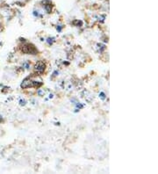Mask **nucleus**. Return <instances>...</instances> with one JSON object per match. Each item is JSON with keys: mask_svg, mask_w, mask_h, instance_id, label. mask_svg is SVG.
<instances>
[{"mask_svg": "<svg viewBox=\"0 0 158 174\" xmlns=\"http://www.w3.org/2000/svg\"><path fill=\"white\" fill-rule=\"evenodd\" d=\"M45 69H46V64H44L43 62H38L36 63V64L34 65V70L35 72H37L38 74H42L44 71H45Z\"/></svg>", "mask_w": 158, "mask_h": 174, "instance_id": "7ed1b4c3", "label": "nucleus"}, {"mask_svg": "<svg viewBox=\"0 0 158 174\" xmlns=\"http://www.w3.org/2000/svg\"><path fill=\"white\" fill-rule=\"evenodd\" d=\"M73 24L76 27H81L83 25V22L81 20H75V21H73Z\"/></svg>", "mask_w": 158, "mask_h": 174, "instance_id": "39448f33", "label": "nucleus"}, {"mask_svg": "<svg viewBox=\"0 0 158 174\" xmlns=\"http://www.w3.org/2000/svg\"><path fill=\"white\" fill-rule=\"evenodd\" d=\"M57 74H59L58 71H55V72L53 73V77H56V76H57Z\"/></svg>", "mask_w": 158, "mask_h": 174, "instance_id": "9d476101", "label": "nucleus"}, {"mask_svg": "<svg viewBox=\"0 0 158 174\" xmlns=\"http://www.w3.org/2000/svg\"><path fill=\"white\" fill-rule=\"evenodd\" d=\"M3 122V118H2V116L0 115V122Z\"/></svg>", "mask_w": 158, "mask_h": 174, "instance_id": "ddd939ff", "label": "nucleus"}, {"mask_svg": "<svg viewBox=\"0 0 158 174\" xmlns=\"http://www.w3.org/2000/svg\"><path fill=\"white\" fill-rule=\"evenodd\" d=\"M43 85V82L40 77L37 78V77L35 76H30L28 77L25 78L20 86L23 89H26V88H31V87H35V88H39Z\"/></svg>", "mask_w": 158, "mask_h": 174, "instance_id": "f257e3e1", "label": "nucleus"}, {"mask_svg": "<svg viewBox=\"0 0 158 174\" xmlns=\"http://www.w3.org/2000/svg\"><path fill=\"white\" fill-rule=\"evenodd\" d=\"M23 65H24V66H26V69H29V65H28V64H24Z\"/></svg>", "mask_w": 158, "mask_h": 174, "instance_id": "9b49d317", "label": "nucleus"}, {"mask_svg": "<svg viewBox=\"0 0 158 174\" xmlns=\"http://www.w3.org/2000/svg\"><path fill=\"white\" fill-rule=\"evenodd\" d=\"M57 30H58V32H61V30H62V27H57Z\"/></svg>", "mask_w": 158, "mask_h": 174, "instance_id": "f8f14e48", "label": "nucleus"}, {"mask_svg": "<svg viewBox=\"0 0 158 174\" xmlns=\"http://www.w3.org/2000/svg\"><path fill=\"white\" fill-rule=\"evenodd\" d=\"M99 97L101 98V99H105V94L104 93H100V94H99Z\"/></svg>", "mask_w": 158, "mask_h": 174, "instance_id": "1a4fd4ad", "label": "nucleus"}, {"mask_svg": "<svg viewBox=\"0 0 158 174\" xmlns=\"http://www.w3.org/2000/svg\"><path fill=\"white\" fill-rule=\"evenodd\" d=\"M21 51L25 54L28 55H37L38 50L35 48V47L31 43H26L21 46Z\"/></svg>", "mask_w": 158, "mask_h": 174, "instance_id": "f03ea898", "label": "nucleus"}, {"mask_svg": "<svg viewBox=\"0 0 158 174\" xmlns=\"http://www.w3.org/2000/svg\"><path fill=\"white\" fill-rule=\"evenodd\" d=\"M47 41L49 45H51V44H53V42L55 41V38H48L47 40Z\"/></svg>", "mask_w": 158, "mask_h": 174, "instance_id": "423d86ee", "label": "nucleus"}, {"mask_svg": "<svg viewBox=\"0 0 158 174\" xmlns=\"http://www.w3.org/2000/svg\"><path fill=\"white\" fill-rule=\"evenodd\" d=\"M38 95L39 96H44V94H45V92L44 91H42V90H38Z\"/></svg>", "mask_w": 158, "mask_h": 174, "instance_id": "0eeeda50", "label": "nucleus"}, {"mask_svg": "<svg viewBox=\"0 0 158 174\" xmlns=\"http://www.w3.org/2000/svg\"><path fill=\"white\" fill-rule=\"evenodd\" d=\"M19 104H20V106H25V105L26 104V101L25 99H20Z\"/></svg>", "mask_w": 158, "mask_h": 174, "instance_id": "6e6552de", "label": "nucleus"}, {"mask_svg": "<svg viewBox=\"0 0 158 174\" xmlns=\"http://www.w3.org/2000/svg\"><path fill=\"white\" fill-rule=\"evenodd\" d=\"M42 6L44 7V9L47 11V13H50L52 11V2L50 0H44L41 2Z\"/></svg>", "mask_w": 158, "mask_h": 174, "instance_id": "20e7f679", "label": "nucleus"}]
</instances>
